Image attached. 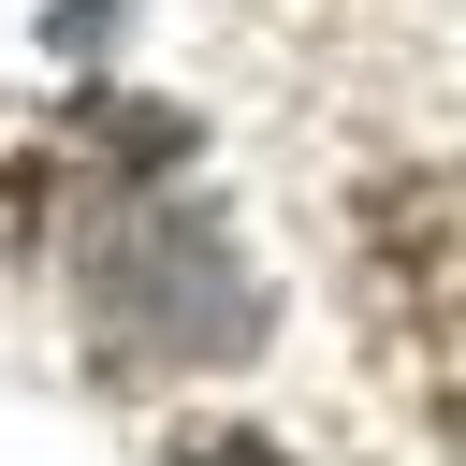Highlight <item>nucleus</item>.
I'll use <instances>...</instances> for the list:
<instances>
[{"label":"nucleus","mask_w":466,"mask_h":466,"mask_svg":"<svg viewBox=\"0 0 466 466\" xmlns=\"http://www.w3.org/2000/svg\"><path fill=\"white\" fill-rule=\"evenodd\" d=\"M58 320H73L87 379L204 393V379H248L277 350V277L248 262V233L189 175H131V189H73V218H58Z\"/></svg>","instance_id":"f257e3e1"},{"label":"nucleus","mask_w":466,"mask_h":466,"mask_svg":"<svg viewBox=\"0 0 466 466\" xmlns=\"http://www.w3.org/2000/svg\"><path fill=\"white\" fill-rule=\"evenodd\" d=\"M160 466H306L291 437H262V422H175L160 437Z\"/></svg>","instance_id":"f03ea898"}]
</instances>
